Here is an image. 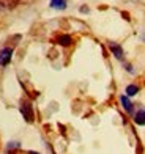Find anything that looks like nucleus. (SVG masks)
Returning <instances> with one entry per match:
<instances>
[{"mask_svg": "<svg viewBox=\"0 0 145 154\" xmlns=\"http://www.w3.org/2000/svg\"><path fill=\"white\" fill-rule=\"evenodd\" d=\"M29 154H39V152H35V151H29Z\"/></svg>", "mask_w": 145, "mask_h": 154, "instance_id": "10", "label": "nucleus"}, {"mask_svg": "<svg viewBox=\"0 0 145 154\" xmlns=\"http://www.w3.org/2000/svg\"><path fill=\"white\" fill-rule=\"evenodd\" d=\"M120 101H121V106H123V109H125L128 113H133V110H134V106H133V102H131L129 99H128V96H121L120 97Z\"/></svg>", "mask_w": 145, "mask_h": 154, "instance_id": "5", "label": "nucleus"}, {"mask_svg": "<svg viewBox=\"0 0 145 154\" xmlns=\"http://www.w3.org/2000/svg\"><path fill=\"white\" fill-rule=\"evenodd\" d=\"M57 43L60 44V46H71V43H73V38L70 36V35H58L57 36Z\"/></svg>", "mask_w": 145, "mask_h": 154, "instance_id": "4", "label": "nucleus"}, {"mask_svg": "<svg viewBox=\"0 0 145 154\" xmlns=\"http://www.w3.org/2000/svg\"><path fill=\"white\" fill-rule=\"evenodd\" d=\"M20 113H22L24 120L27 123H32L35 115H33V109H32V104L30 102H22V106H20Z\"/></svg>", "mask_w": 145, "mask_h": 154, "instance_id": "1", "label": "nucleus"}, {"mask_svg": "<svg viewBox=\"0 0 145 154\" xmlns=\"http://www.w3.org/2000/svg\"><path fill=\"white\" fill-rule=\"evenodd\" d=\"M134 123L139 124V126H145V110H139L137 113L134 115Z\"/></svg>", "mask_w": 145, "mask_h": 154, "instance_id": "6", "label": "nucleus"}, {"mask_svg": "<svg viewBox=\"0 0 145 154\" xmlns=\"http://www.w3.org/2000/svg\"><path fill=\"white\" fill-rule=\"evenodd\" d=\"M109 47H110V51H112V54L115 55L118 60H123V49L118 46V44H115V43H110L109 44Z\"/></svg>", "mask_w": 145, "mask_h": 154, "instance_id": "3", "label": "nucleus"}, {"mask_svg": "<svg viewBox=\"0 0 145 154\" xmlns=\"http://www.w3.org/2000/svg\"><path fill=\"white\" fill-rule=\"evenodd\" d=\"M11 57H13V49H11V47L2 49V51H0V65L6 66V65L11 61Z\"/></svg>", "mask_w": 145, "mask_h": 154, "instance_id": "2", "label": "nucleus"}, {"mask_svg": "<svg viewBox=\"0 0 145 154\" xmlns=\"http://www.w3.org/2000/svg\"><path fill=\"white\" fill-rule=\"evenodd\" d=\"M19 148H20V143H19V142H10L8 146H6V149H8V151H11V149H19Z\"/></svg>", "mask_w": 145, "mask_h": 154, "instance_id": "9", "label": "nucleus"}, {"mask_svg": "<svg viewBox=\"0 0 145 154\" xmlns=\"http://www.w3.org/2000/svg\"><path fill=\"white\" fill-rule=\"evenodd\" d=\"M137 93H139V87L134 85V83L126 87V96H136Z\"/></svg>", "mask_w": 145, "mask_h": 154, "instance_id": "8", "label": "nucleus"}, {"mask_svg": "<svg viewBox=\"0 0 145 154\" xmlns=\"http://www.w3.org/2000/svg\"><path fill=\"white\" fill-rule=\"evenodd\" d=\"M51 6L55 10H65L66 8V0H51Z\"/></svg>", "mask_w": 145, "mask_h": 154, "instance_id": "7", "label": "nucleus"}]
</instances>
